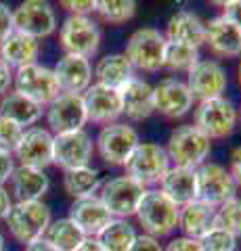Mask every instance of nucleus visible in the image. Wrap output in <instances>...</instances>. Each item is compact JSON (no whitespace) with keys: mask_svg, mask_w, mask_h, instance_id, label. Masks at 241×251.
<instances>
[{"mask_svg":"<svg viewBox=\"0 0 241 251\" xmlns=\"http://www.w3.org/2000/svg\"><path fill=\"white\" fill-rule=\"evenodd\" d=\"M178 209L181 207L174 201H170L160 188H149L145 191L134 216L143 226L145 234L161 239L178 228Z\"/></svg>","mask_w":241,"mask_h":251,"instance_id":"nucleus-1","label":"nucleus"},{"mask_svg":"<svg viewBox=\"0 0 241 251\" xmlns=\"http://www.w3.org/2000/svg\"><path fill=\"white\" fill-rule=\"evenodd\" d=\"M4 222L9 226V232L15 241L29 245L38 239H44L46 228L51 226L53 218L49 205L42 201H17L13 203Z\"/></svg>","mask_w":241,"mask_h":251,"instance_id":"nucleus-2","label":"nucleus"},{"mask_svg":"<svg viewBox=\"0 0 241 251\" xmlns=\"http://www.w3.org/2000/svg\"><path fill=\"white\" fill-rule=\"evenodd\" d=\"M210 151H212V140L204 132H199L193 124L174 128L166 147L168 159L174 161L176 168L189 170H197L199 166H204Z\"/></svg>","mask_w":241,"mask_h":251,"instance_id":"nucleus-3","label":"nucleus"},{"mask_svg":"<svg viewBox=\"0 0 241 251\" xmlns=\"http://www.w3.org/2000/svg\"><path fill=\"white\" fill-rule=\"evenodd\" d=\"M166 38L155 27H141L128 38L124 57L138 72L155 74L164 67Z\"/></svg>","mask_w":241,"mask_h":251,"instance_id":"nucleus-4","label":"nucleus"},{"mask_svg":"<svg viewBox=\"0 0 241 251\" xmlns=\"http://www.w3.org/2000/svg\"><path fill=\"white\" fill-rule=\"evenodd\" d=\"M126 176L136 180L141 186L160 184L161 178L170 170V159L166 149L155 143H138L126 161Z\"/></svg>","mask_w":241,"mask_h":251,"instance_id":"nucleus-5","label":"nucleus"},{"mask_svg":"<svg viewBox=\"0 0 241 251\" xmlns=\"http://www.w3.org/2000/svg\"><path fill=\"white\" fill-rule=\"evenodd\" d=\"M145 191L147 188L138 184L136 180H132L130 176H115L101 186L99 199L105 205V209L109 211L111 218L128 220L130 216L136 214V207L141 203Z\"/></svg>","mask_w":241,"mask_h":251,"instance_id":"nucleus-6","label":"nucleus"},{"mask_svg":"<svg viewBox=\"0 0 241 251\" xmlns=\"http://www.w3.org/2000/svg\"><path fill=\"white\" fill-rule=\"evenodd\" d=\"M59 40L63 46L65 54H76V57L90 59L97 54L103 34L95 21L84 15H69L63 21L59 31Z\"/></svg>","mask_w":241,"mask_h":251,"instance_id":"nucleus-7","label":"nucleus"},{"mask_svg":"<svg viewBox=\"0 0 241 251\" xmlns=\"http://www.w3.org/2000/svg\"><path fill=\"white\" fill-rule=\"evenodd\" d=\"M141 138L132 126L124 122H115L103 126L95 140V147L101 155V159L109 166H126L128 157L138 147Z\"/></svg>","mask_w":241,"mask_h":251,"instance_id":"nucleus-8","label":"nucleus"},{"mask_svg":"<svg viewBox=\"0 0 241 251\" xmlns=\"http://www.w3.org/2000/svg\"><path fill=\"white\" fill-rule=\"evenodd\" d=\"M13 84H15V92L27 97L40 107L51 105L61 94L53 69L40 65V63H32V65L17 69V74L13 75Z\"/></svg>","mask_w":241,"mask_h":251,"instance_id":"nucleus-9","label":"nucleus"},{"mask_svg":"<svg viewBox=\"0 0 241 251\" xmlns=\"http://www.w3.org/2000/svg\"><path fill=\"white\" fill-rule=\"evenodd\" d=\"M195 128L199 132L214 140V138H224L229 136L237 126V109L224 97L199 100L195 109Z\"/></svg>","mask_w":241,"mask_h":251,"instance_id":"nucleus-10","label":"nucleus"},{"mask_svg":"<svg viewBox=\"0 0 241 251\" xmlns=\"http://www.w3.org/2000/svg\"><path fill=\"white\" fill-rule=\"evenodd\" d=\"M86 122H88V115H86L82 94L61 92L46 109V124H49V132L53 136L84 130Z\"/></svg>","mask_w":241,"mask_h":251,"instance_id":"nucleus-11","label":"nucleus"},{"mask_svg":"<svg viewBox=\"0 0 241 251\" xmlns=\"http://www.w3.org/2000/svg\"><path fill=\"white\" fill-rule=\"evenodd\" d=\"M13 29L40 40L57 29V15L44 0H26L13 11Z\"/></svg>","mask_w":241,"mask_h":251,"instance_id":"nucleus-12","label":"nucleus"},{"mask_svg":"<svg viewBox=\"0 0 241 251\" xmlns=\"http://www.w3.org/2000/svg\"><path fill=\"white\" fill-rule=\"evenodd\" d=\"M197 176V199L206 201L214 207H220L222 203L235 197L237 184L233 180L231 172L222 168L220 163H204L195 170Z\"/></svg>","mask_w":241,"mask_h":251,"instance_id":"nucleus-13","label":"nucleus"},{"mask_svg":"<svg viewBox=\"0 0 241 251\" xmlns=\"http://www.w3.org/2000/svg\"><path fill=\"white\" fill-rule=\"evenodd\" d=\"M92 151H95V143L84 130L65 132L53 138V163L63 168V172L88 166Z\"/></svg>","mask_w":241,"mask_h":251,"instance_id":"nucleus-14","label":"nucleus"},{"mask_svg":"<svg viewBox=\"0 0 241 251\" xmlns=\"http://www.w3.org/2000/svg\"><path fill=\"white\" fill-rule=\"evenodd\" d=\"M53 136L49 128L32 126V128L23 130V136L19 140L15 155L19 159V166L44 170L53 163Z\"/></svg>","mask_w":241,"mask_h":251,"instance_id":"nucleus-15","label":"nucleus"},{"mask_svg":"<svg viewBox=\"0 0 241 251\" xmlns=\"http://www.w3.org/2000/svg\"><path fill=\"white\" fill-rule=\"evenodd\" d=\"M187 88L193 94V99L208 100L222 97L227 90V72L216 61H197L189 72H187Z\"/></svg>","mask_w":241,"mask_h":251,"instance_id":"nucleus-16","label":"nucleus"},{"mask_svg":"<svg viewBox=\"0 0 241 251\" xmlns=\"http://www.w3.org/2000/svg\"><path fill=\"white\" fill-rule=\"evenodd\" d=\"M193 94L187 88V84L178 77H164L158 86L153 88V103L155 111H160L161 115L176 120L191 111L193 107Z\"/></svg>","mask_w":241,"mask_h":251,"instance_id":"nucleus-17","label":"nucleus"},{"mask_svg":"<svg viewBox=\"0 0 241 251\" xmlns=\"http://www.w3.org/2000/svg\"><path fill=\"white\" fill-rule=\"evenodd\" d=\"M84 107H86L88 122L99 126L115 124L122 117V99L120 90L107 88L101 84H90V88L82 94Z\"/></svg>","mask_w":241,"mask_h":251,"instance_id":"nucleus-18","label":"nucleus"},{"mask_svg":"<svg viewBox=\"0 0 241 251\" xmlns=\"http://www.w3.org/2000/svg\"><path fill=\"white\" fill-rule=\"evenodd\" d=\"M53 74L57 77L61 92L67 94H82L90 88L92 84V65L88 59L76 57V54H65L53 67Z\"/></svg>","mask_w":241,"mask_h":251,"instance_id":"nucleus-19","label":"nucleus"},{"mask_svg":"<svg viewBox=\"0 0 241 251\" xmlns=\"http://www.w3.org/2000/svg\"><path fill=\"white\" fill-rule=\"evenodd\" d=\"M69 220L84 232L86 239H95L97 234L111 222L109 211L105 209V205L101 203L97 195L84 199H76L69 207Z\"/></svg>","mask_w":241,"mask_h":251,"instance_id":"nucleus-20","label":"nucleus"},{"mask_svg":"<svg viewBox=\"0 0 241 251\" xmlns=\"http://www.w3.org/2000/svg\"><path fill=\"white\" fill-rule=\"evenodd\" d=\"M206 44L218 57H239L241 54V29L229 17L218 15L206 23Z\"/></svg>","mask_w":241,"mask_h":251,"instance_id":"nucleus-21","label":"nucleus"},{"mask_svg":"<svg viewBox=\"0 0 241 251\" xmlns=\"http://www.w3.org/2000/svg\"><path fill=\"white\" fill-rule=\"evenodd\" d=\"M120 99H122V115H126L132 122H143L155 113L153 86L141 80V77H132L126 86H122Z\"/></svg>","mask_w":241,"mask_h":251,"instance_id":"nucleus-22","label":"nucleus"},{"mask_svg":"<svg viewBox=\"0 0 241 251\" xmlns=\"http://www.w3.org/2000/svg\"><path fill=\"white\" fill-rule=\"evenodd\" d=\"M164 38H166V42L193 46V49L199 50V46L206 44V23L195 13L178 11L170 17Z\"/></svg>","mask_w":241,"mask_h":251,"instance_id":"nucleus-23","label":"nucleus"},{"mask_svg":"<svg viewBox=\"0 0 241 251\" xmlns=\"http://www.w3.org/2000/svg\"><path fill=\"white\" fill-rule=\"evenodd\" d=\"M214 226H216V207L206 201L195 199L178 209V228L183 230V237L199 241Z\"/></svg>","mask_w":241,"mask_h":251,"instance_id":"nucleus-24","label":"nucleus"},{"mask_svg":"<svg viewBox=\"0 0 241 251\" xmlns=\"http://www.w3.org/2000/svg\"><path fill=\"white\" fill-rule=\"evenodd\" d=\"M40 44L34 38H29L19 31H11L0 40V61L6 63L11 69H21L26 65H32L38 59Z\"/></svg>","mask_w":241,"mask_h":251,"instance_id":"nucleus-25","label":"nucleus"},{"mask_svg":"<svg viewBox=\"0 0 241 251\" xmlns=\"http://www.w3.org/2000/svg\"><path fill=\"white\" fill-rule=\"evenodd\" d=\"M160 191L178 207L197 199V176L189 168H170L160 182Z\"/></svg>","mask_w":241,"mask_h":251,"instance_id":"nucleus-26","label":"nucleus"},{"mask_svg":"<svg viewBox=\"0 0 241 251\" xmlns=\"http://www.w3.org/2000/svg\"><path fill=\"white\" fill-rule=\"evenodd\" d=\"M49 186L51 180L44 174V170L19 166L11 176V188L17 201H42Z\"/></svg>","mask_w":241,"mask_h":251,"instance_id":"nucleus-27","label":"nucleus"},{"mask_svg":"<svg viewBox=\"0 0 241 251\" xmlns=\"http://www.w3.org/2000/svg\"><path fill=\"white\" fill-rule=\"evenodd\" d=\"M92 75L97 77V84L107 86V88L120 90L122 86H126L134 75V67L130 65V61L124 54H107V57L99 59L97 67L92 69Z\"/></svg>","mask_w":241,"mask_h":251,"instance_id":"nucleus-28","label":"nucleus"},{"mask_svg":"<svg viewBox=\"0 0 241 251\" xmlns=\"http://www.w3.org/2000/svg\"><path fill=\"white\" fill-rule=\"evenodd\" d=\"M44 109L29 100L27 97H23L19 92H6L2 99H0V117H6V120L15 122L17 126H21L26 130V126H34L38 120L42 117Z\"/></svg>","mask_w":241,"mask_h":251,"instance_id":"nucleus-29","label":"nucleus"},{"mask_svg":"<svg viewBox=\"0 0 241 251\" xmlns=\"http://www.w3.org/2000/svg\"><path fill=\"white\" fill-rule=\"evenodd\" d=\"M136 228L128 220H118L113 218L103 230L97 234V241L105 251H128L130 245L136 241Z\"/></svg>","mask_w":241,"mask_h":251,"instance_id":"nucleus-30","label":"nucleus"},{"mask_svg":"<svg viewBox=\"0 0 241 251\" xmlns=\"http://www.w3.org/2000/svg\"><path fill=\"white\" fill-rule=\"evenodd\" d=\"M63 186H65V193L74 199L92 197V195L97 193V188L101 186L99 170L90 168V166L67 170L63 174Z\"/></svg>","mask_w":241,"mask_h":251,"instance_id":"nucleus-31","label":"nucleus"},{"mask_svg":"<svg viewBox=\"0 0 241 251\" xmlns=\"http://www.w3.org/2000/svg\"><path fill=\"white\" fill-rule=\"evenodd\" d=\"M44 239L57 251H74L86 237L69 218H59L51 222V226L46 228Z\"/></svg>","mask_w":241,"mask_h":251,"instance_id":"nucleus-32","label":"nucleus"},{"mask_svg":"<svg viewBox=\"0 0 241 251\" xmlns=\"http://www.w3.org/2000/svg\"><path fill=\"white\" fill-rule=\"evenodd\" d=\"M199 61V50L193 46L166 42L164 52V67L170 72H189V69Z\"/></svg>","mask_w":241,"mask_h":251,"instance_id":"nucleus-33","label":"nucleus"},{"mask_svg":"<svg viewBox=\"0 0 241 251\" xmlns=\"http://www.w3.org/2000/svg\"><path fill=\"white\" fill-rule=\"evenodd\" d=\"M95 11L101 15L103 21L111 23V25H120L136 15V2L134 0H99Z\"/></svg>","mask_w":241,"mask_h":251,"instance_id":"nucleus-34","label":"nucleus"},{"mask_svg":"<svg viewBox=\"0 0 241 251\" xmlns=\"http://www.w3.org/2000/svg\"><path fill=\"white\" fill-rule=\"evenodd\" d=\"M216 226H222L235 237L241 234V199L233 197L220 207H216Z\"/></svg>","mask_w":241,"mask_h":251,"instance_id":"nucleus-35","label":"nucleus"},{"mask_svg":"<svg viewBox=\"0 0 241 251\" xmlns=\"http://www.w3.org/2000/svg\"><path fill=\"white\" fill-rule=\"evenodd\" d=\"M199 245L204 251H235L237 237L222 226H214L212 230L199 239Z\"/></svg>","mask_w":241,"mask_h":251,"instance_id":"nucleus-36","label":"nucleus"},{"mask_svg":"<svg viewBox=\"0 0 241 251\" xmlns=\"http://www.w3.org/2000/svg\"><path fill=\"white\" fill-rule=\"evenodd\" d=\"M21 136H23L21 126H17L11 120H6V117H0V149H2V151L15 153Z\"/></svg>","mask_w":241,"mask_h":251,"instance_id":"nucleus-37","label":"nucleus"},{"mask_svg":"<svg viewBox=\"0 0 241 251\" xmlns=\"http://www.w3.org/2000/svg\"><path fill=\"white\" fill-rule=\"evenodd\" d=\"M61 6L67 9L72 15H84L88 17V13L97 9V0H84V2H76V0H61Z\"/></svg>","mask_w":241,"mask_h":251,"instance_id":"nucleus-38","label":"nucleus"},{"mask_svg":"<svg viewBox=\"0 0 241 251\" xmlns=\"http://www.w3.org/2000/svg\"><path fill=\"white\" fill-rule=\"evenodd\" d=\"M164 251H204L199 241L189 239V237H176L164 247Z\"/></svg>","mask_w":241,"mask_h":251,"instance_id":"nucleus-39","label":"nucleus"},{"mask_svg":"<svg viewBox=\"0 0 241 251\" xmlns=\"http://www.w3.org/2000/svg\"><path fill=\"white\" fill-rule=\"evenodd\" d=\"M128 251H164V247L160 245V239H153L149 234H138Z\"/></svg>","mask_w":241,"mask_h":251,"instance_id":"nucleus-40","label":"nucleus"},{"mask_svg":"<svg viewBox=\"0 0 241 251\" xmlns=\"http://www.w3.org/2000/svg\"><path fill=\"white\" fill-rule=\"evenodd\" d=\"M15 172V159H13V153L9 151H2L0 149V186L4 182H9L11 176Z\"/></svg>","mask_w":241,"mask_h":251,"instance_id":"nucleus-41","label":"nucleus"},{"mask_svg":"<svg viewBox=\"0 0 241 251\" xmlns=\"http://www.w3.org/2000/svg\"><path fill=\"white\" fill-rule=\"evenodd\" d=\"M13 31V11L4 2H0V40Z\"/></svg>","mask_w":241,"mask_h":251,"instance_id":"nucleus-42","label":"nucleus"},{"mask_svg":"<svg viewBox=\"0 0 241 251\" xmlns=\"http://www.w3.org/2000/svg\"><path fill=\"white\" fill-rule=\"evenodd\" d=\"M224 6V17H229L235 25L241 29V0H231V2H222Z\"/></svg>","mask_w":241,"mask_h":251,"instance_id":"nucleus-43","label":"nucleus"},{"mask_svg":"<svg viewBox=\"0 0 241 251\" xmlns=\"http://www.w3.org/2000/svg\"><path fill=\"white\" fill-rule=\"evenodd\" d=\"M11 86H13V69L0 61V97L11 92Z\"/></svg>","mask_w":241,"mask_h":251,"instance_id":"nucleus-44","label":"nucleus"},{"mask_svg":"<svg viewBox=\"0 0 241 251\" xmlns=\"http://www.w3.org/2000/svg\"><path fill=\"white\" fill-rule=\"evenodd\" d=\"M231 176L233 180H235V184L241 186V147L237 149H233V153H231Z\"/></svg>","mask_w":241,"mask_h":251,"instance_id":"nucleus-45","label":"nucleus"},{"mask_svg":"<svg viewBox=\"0 0 241 251\" xmlns=\"http://www.w3.org/2000/svg\"><path fill=\"white\" fill-rule=\"evenodd\" d=\"M11 207H13V197H11V193L6 191L4 186H0V220H4L6 216H9Z\"/></svg>","mask_w":241,"mask_h":251,"instance_id":"nucleus-46","label":"nucleus"},{"mask_svg":"<svg viewBox=\"0 0 241 251\" xmlns=\"http://www.w3.org/2000/svg\"><path fill=\"white\" fill-rule=\"evenodd\" d=\"M26 251H57V249L46 239H38L34 243H29V245H26Z\"/></svg>","mask_w":241,"mask_h":251,"instance_id":"nucleus-47","label":"nucleus"},{"mask_svg":"<svg viewBox=\"0 0 241 251\" xmlns=\"http://www.w3.org/2000/svg\"><path fill=\"white\" fill-rule=\"evenodd\" d=\"M74 251H105V249L101 247V243L97 239H84Z\"/></svg>","mask_w":241,"mask_h":251,"instance_id":"nucleus-48","label":"nucleus"},{"mask_svg":"<svg viewBox=\"0 0 241 251\" xmlns=\"http://www.w3.org/2000/svg\"><path fill=\"white\" fill-rule=\"evenodd\" d=\"M0 251H4V234L0 232Z\"/></svg>","mask_w":241,"mask_h":251,"instance_id":"nucleus-49","label":"nucleus"},{"mask_svg":"<svg viewBox=\"0 0 241 251\" xmlns=\"http://www.w3.org/2000/svg\"><path fill=\"white\" fill-rule=\"evenodd\" d=\"M237 80H239V84H241V63H239V67H237Z\"/></svg>","mask_w":241,"mask_h":251,"instance_id":"nucleus-50","label":"nucleus"},{"mask_svg":"<svg viewBox=\"0 0 241 251\" xmlns=\"http://www.w3.org/2000/svg\"><path fill=\"white\" fill-rule=\"evenodd\" d=\"M239 117H241V107H239Z\"/></svg>","mask_w":241,"mask_h":251,"instance_id":"nucleus-51","label":"nucleus"}]
</instances>
